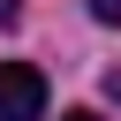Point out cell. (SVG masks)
<instances>
[{"label":"cell","instance_id":"cell-3","mask_svg":"<svg viewBox=\"0 0 121 121\" xmlns=\"http://www.w3.org/2000/svg\"><path fill=\"white\" fill-rule=\"evenodd\" d=\"M23 23V0H0V30H15Z\"/></svg>","mask_w":121,"mask_h":121},{"label":"cell","instance_id":"cell-1","mask_svg":"<svg viewBox=\"0 0 121 121\" xmlns=\"http://www.w3.org/2000/svg\"><path fill=\"white\" fill-rule=\"evenodd\" d=\"M0 121H45V76L30 60H0Z\"/></svg>","mask_w":121,"mask_h":121},{"label":"cell","instance_id":"cell-4","mask_svg":"<svg viewBox=\"0 0 121 121\" xmlns=\"http://www.w3.org/2000/svg\"><path fill=\"white\" fill-rule=\"evenodd\" d=\"M60 121H106V113H91V106H76V113H60Z\"/></svg>","mask_w":121,"mask_h":121},{"label":"cell","instance_id":"cell-2","mask_svg":"<svg viewBox=\"0 0 121 121\" xmlns=\"http://www.w3.org/2000/svg\"><path fill=\"white\" fill-rule=\"evenodd\" d=\"M91 15H98V23L113 30V23H121V0H91Z\"/></svg>","mask_w":121,"mask_h":121}]
</instances>
